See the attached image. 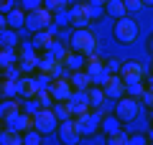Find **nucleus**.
I'll use <instances>...</instances> for the list:
<instances>
[{
	"label": "nucleus",
	"mask_w": 153,
	"mask_h": 145,
	"mask_svg": "<svg viewBox=\"0 0 153 145\" xmlns=\"http://www.w3.org/2000/svg\"><path fill=\"white\" fill-rule=\"evenodd\" d=\"M117 74H120L123 79H140L143 76V64L140 61H123L120 69H117Z\"/></svg>",
	"instance_id": "obj_17"
},
{
	"label": "nucleus",
	"mask_w": 153,
	"mask_h": 145,
	"mask_svg": "<svg viewBox=\"0 0 153 145\" xmlns=\"http://www.w3.org/2000/svg\"><path fill=\"white\" fill-rule=\"evenodd\" d=\"M3 74H5V79L18 81V79H21V66H16V64H10V66H3Z\"/></svg>",
	"instance_id": "obj_36"
},
{
	"label": "nucleus",
	"mask_w": 153,
	"mask_h": 145,
	"mask_svg": "<svg viewBox=\"0 0 153 145\" xmlns=\"http://www.w3.org/2000/svg\"><path fill=\"white\" fill-rule=\"evenodd\" d=\"M100 130L107 132V135L117 132V130H120V120L115 117V115H102V120H100Z\"/></svg>",
	"instance_id": "obj_26"
},
{
	"label": "nucleus",
	"mask_w": 153,
	"mask_h": 145,
	"mask_svg": "<svg viewBox=\"0 0 153 145\" xmlns=\"http://www.w3.org/2000/svg\"><path fill=\"white\" fill-rule=\"evenodd\" d=\"M84 54H76V51H71L69 48V54L64 56V69H69V71H79V69H84Z\"/></svg>",
	"instance_id": "obj_21"
},
{
	"label": "nucleus",
	"mask_w": 153,
	"mask_h": 145,
	"mask_svg": "<svg viewBox=\"0 0 153 145\" xmlns=\"http://www.w3.org/2000/svg\"><path fill=\"white\" fill-rule=\"evenodd\" d=\"M146 140H148V143H153V130H151V135H148V138H146Z\"/></svg>",
	"instance_id": "obj_46"
},
{
	"label": "nucleus",
	"mask_w": 153,
	"mask_h": 145,
	"mask_svg": "<svg viewBox=\"0 0 153 145\" xmlns=\"http://www.w3.org/2000/svg\"><path fill=\"white\" fill-rule=\"evenodd\" d=\"M51 21H54V13L49 10V8H36V10H28L26 13V28L31 33L36 31H46V28L51 26Z\"/></svg>",
	"instance_id": "obj_5"
},
{
	"label": "nucleus",
	"mask_w": 153,
	"mask_h": 145,
	"mask_svg": "<svg viewBox=\"0 0 153 145\" xmlns=\"http://www.w3.org/2000/svg\"><path fill=\"white\" fill-rule=\"evenodd\" d=\"M84 71H87V76L92 79V84H100V87H102V84H105V79L112 74V71L105 66V61L94 59V56H89V61L84 64Z\"/></svg>",
	"instance_id": "obj_8"
},
{
	"label": "nucleus",
	"mask_w": 153,
	"mask_h": 145,
	"mask_svg": "<svg viewBox=\"0 0 153 145\" xmlns=\"http://www.w3.org/2000/svg\"><path fill=\"white\" fill-rule=\"evenodd\" d=\"M46 89L51 92L54 102H69V97H71V92H74V87H71V81L66 79V76H59V79H54Z\"/></svg>",
	"instance_id": "obj_9"
},
{
	"label": "nucleus",
	"mask_w": 153,
	"mask_h": 145,
	"mask_svg": "<svg viewBox=\"0 0 153 145\" xmlns=\"http://www.w3.org/2000/svg\"><path fill=\"white\" fill-rule=\"evenodd\" d=\"M89 3H94V5H105L107 0H89Z\"/></svg>",
	"instance_id": "obj_44"
},
{
	"label": "nucleus",
	"mask_w": 153,
	"mask_h": 145,
	"mask_svg": "<svg viewBox=\"0 0 153 145\" xmlns=\"http://www.w3.org/2000/svg\"><path fill=\"white\" fill-rule=\"evenodd\" d=\"M41 138H44V135L38 132L36 127H31V130L23 132V143H26V145H38V143H41Z\"/></svg>",
	"instance_id": "obj_32"
},
{
	"label": "nucleus",
	"mask_w": 153,
	"mask_h": 145,
	"mask_svg": "<svg viewBox=\"0 0 153 145\" xmlns=\"http://www.w3.org/2000/svg\"><path fill=\"white\" fill-rule=\"evenodd\" d=\"M140 97H143V102H146L148 107H153V92H151V89H146V92H143Z\"/></svg>",
	"instance_id": "obj_40"
},
{
	"label": "nucleus",
	"mask_w": 153,
	"mask_h": 145,
	"mask_svg": "<svg viewBox=\"0 0 153 145\" xmlns=\"http://www.w3.org/2000/svg\"><path fill=\"white\" fill-rule=\"evenodd\" d=\"M69 81H71V87H74V89H89V84H92V79L87 76V71H84V69L71 71Z\"/></svg>",
	"instance_id": "obj_25"
},
{
	"label": "nucleus",
	"mask_w": 153,
	"mask_h": 145,
	"mask_svg": "<svg viewBox=\"0 0 153 145\" xmlns=\"http://www.w3.org/2000/svg\"><path fill=\"white\" fill-rule=\"evenodd\" d=\"M148 51H151V54H153V38H151V41H148Z\"/></svg>",
	"instance_id": "obj_45"
},
{
	"label": "nucleus",
	"mask_w": 153,
	"mask_h": 145,
	"mask_svg": "<svg viewBox=\"0 0 153 145\" xmlns=\"http://www.w3.org/2000/svg\"><path fill=\"white\" fill-rule=\"evenodd\" d=\"M151 122H153V107H151Z\"/></svg>",
	"instance_id": "obj_49"
},
{
	"label": "nucleus",
	"mask_w": 153,
	"mask_h": 145,
	"mask_svg": "<svg viewBox=\"0 0 153 145\" xmlns=\"http://www.w3.org/2000/svg\"><path fill=\"white\" fill-rule=\"evenodd\" d=\"M5 18H8V28H26V10L23 8H13V10H8L5 13Z\"/></svg>",
	"instance_id": "obj_20"
},
{
	"label": "nucleus",
	"mask_w": 153,
	"mask_h": 145,
	"mask_svg": "<svg viewBox=\"0 0 153 145\" xmlns=\"http://www.w3.org/2000/svg\"><path fill=\"white\" fill-rule=\"evenodd\" d=\"M54 43V33L51 31H36L31 38V46L36 48V51H46V48Z\"/></svg>",
	"instance_id": "obj_19"
},
{
	"label": "nucleus",
	"mask_w": 153,
	"mask_h": 145,
	"mask_svg": "<svg viewBox=\"0 0 153 145\" xmlns=\"http://www.w3.org/2000/svg\"><path fill=\"white\" fill-rule=\"evenodd\" d=\"M36 104H38V107H51V104H54V97H51V92H49V89H38V94H36Z\"/></svg>",
	"instance_id": "obj_31"
},
{
	"label": "nucleus",
	"mask_w": 153,
	"mask_h": 145,
	"mask_svg": "<svg viewBox=\"0 0 153 145\" xmlns=\"http://www.w3.org/2000/svg\"><path fill=\"white\" fill-rule=\"evenodd\" d=\"M51 107H54V112H56V117H59V122H61V120H71V117H74V109H71L69 102H54Z\"/></svg>",
	"instance_id": "obj_29"
},
{
	"label": "nucleus",
	"mask_w": 153,
	"mask_h": 145,
	"mask_svg": "<svg viewBox=\"0 0 153 145\" xmlns=\"http://www.w3.org/2000/svg\"><path fill=\"white\" fill-rule=\"evenodd\" d=\"M102 89H105V97H107V99H120V97L125 94V81H123L120 74H110L107 79H105Z\"/></svg>",
	"instance_id": "obj_11"
},
{
	"label": "nucleus",
	"mask_w": 153,
	"mask_h": 145,
	"mask_svg": "<svg viewBox=\"0 0 153 145\" xmlns=\"http://www.w3.org/2000/svg\"><path fill=\"white\" fill-rule=\"evenodd\" d=\"M87 97H89V107H92V109H97L100 104L107 99V97H105V89H102L100 84H97V87H92V89H87Z\"/></svg>",
	"instance_id": "obj_27"
},
{
	"label": "nucleus",
	"mask_w": 153,
	"mask_h": 145,
	"mask_svg": "<svg viewBox=\"0 0 153 145\" xmlns=\"http://www.w3.org/2000/svg\"><path fill=\"white\" fill-rule=\"evenodd\" d=\"M115 117L120 120V122H133V120H138V115H140V102H138V97H130V94H123L120 99H115Z\"/></svg>",
	"instance_id": "obj_2"
},
{
	"label": "nucleus",
	"mask_w": 153,
	"mask_h": 145,
	"mask_svg": "<svg viewBox=\"0 0 153 145\" xmlns=\"http://www.w3.org/2000/svg\"><path fill=\"white\" fill-rule=\"evenodd\" d=\"M38 71H41V74H49L51 79H59V76L64 74V64H59V61L44 56V59H38Z\"/></svg>",
	"instance_id": "obj_16"
},
{
	"label": "nucleus",
	"mask_w": 153,
	"mask_h": 145,
	"mask_svg": "<svg viewBox=\"0 0 153 145\" xmlns=\"http://www.w3.org/2000/svg\"><path fill=\"white\" fill-rule=\"evenodd\" d=\"M69 104H71V109H74V115H79V112H87V109H92V107H89V97H87V89H74V92H71V97H69Z\"/></svg>",
	"instance_id": "obj_15"
},
{
	"label": "nucleus",
	"mask_w": 153,
	"mask_h": 145,
	"mask_svg": "<svg viewBox=\"0 0 153 145\" xmlns=\"http://www.w3.org/2000/svg\"><path fill=\"white\" fill-rule=\"evenodd\" d=\"M33 127H36L41 135L56 132V127H59V117H56L54 107H38L36 112H33Z\"/></svg>",
	"instance_id": "obj_4"
},
{
	"label": "nucleus",
	"mask_w": 153,
	"mask_h": 145,
	"mask_svg": "<svg viewBox=\"0 0 153 145\" xmlns=\"http://www.w3.org/2000/svg\"><path fill=\"white\" fill-rule=\"evenodd\" d=\"M143 5H153V0H143Z\"/></svg>",
	"instance_id": "obj_47"
},
{
	"label": "nucleus",
	"mask_w": 153,
	"mask_h": 145,
	"mask_svg": "<svg viewBox=\"0 0 153 145\" xmlns=\"http://www.w3.org/2000/svg\"><path fill=\"white\" fill-rule=\"evenodd\" d=\"M16 89H18V97H23V99H36L41 87H38L36 76H21L16 81Z\"/></svg>",
	"instance_id": "obj_12"
},
{
	"label": "nucleus",
	"mask_w": 153,
	"mask_h": 145,
	"mask_svg": "<svg viewBox=\"0 0 153 145\" xmlns=\"http://www.w3.org/2000/svg\"><path fill=\"white\" fill-rule=\"evenodd\" d=\"M3 127H5V122H3V120H0V130H3Z\"/></svg>",
	"instance_id": "obj_48"
},
{
	"label": "nucleus",
	"mask_w": 153,
	"mask_h": 145,
	"mask_svg": "<svg viewBox=\"0 0 153 145\" xmlns=\"http://www.w3.org/2000/svg\"><path fill=\"white\" fill-rule=\"evenodd\" d=\"M18 31L16 28H3L0 31V48H16L18 46Z\"/></svg>",
	"instance_id": "obj_22"
},
{
	"label": "nucleus",
	"mask_w": 153,
	"mask_h": 145,
	"mask_svg": "<svg viewBox=\"0 0 153 145\" xmlns=\"http://www.w3.org/2000/svg\"><path fill=\"white\" fill-rule=\"evenodd\" d=\"M18 66H21L23 74L38 71V51L31 46V43H23V46H21V54H18Z\"/></svg>",
	"instance_id": "obj_7"
},
{
	"label": "nucleus",
	"mask_w": 153,
	"mask_h": 145,
	"mask_svg": "<svg viewBox=\"0 0 153 145\" xmlns=\"http://www.w3.org/2000/svg\"><path fill=\"white\" fill-rule=\"evenodd\" d=\"M123 3H125L128 13H138V10H143V0H123Z\"/></svg>",
	"instance_id": "obj_37"
},
{
	"label": "nucleus",
	"mask_w": 153,
	"mask_h": 145,
	"mask_svg": "<svg viewBox=\"0 0 153 145\" xmlns=\"http://www.w3.org/2000/svg\"><path fill=\"white\" fill-rule=\"evenodd\" d=\"M69 54V48H64L61 46V43H51L49 48H46V56H49V59H54V61H59V64H64V56Z\"/></svg>",
	"instance_id": "obj_28"
},
{
	"label": "nucleus",
	"mask_w": 153,
	"mask_h": 145,
	"mask_svg": "<svg viewBox=\"0 0 153 145\" xmlns=\"http://www.w3.org/2000/svg\"><path fill=\"white\" fill-rule=\"evenodd\" d=\"M89 21H92V18H89V13H87V3H79V5L69 8V23L74 28H87Z\"/></svg>",
	"instance_id": "obj_13"
},
{
	"label": "nucleus",
	"mask_w": 153,
	"mask_h": 145,
	"mask_svg": "<svg viewBox=\"0 0 153 145\" xmlns=\"http://www.w3.org/2000/svg\"><path fill=\"white\" fill-rule=\"evenodd\" d=\"M21 143H23V132L10 130V127L0 130V145H21Z\"/></svg>",
	"instance_id": "obj_23"
},
{
	"label": "nucleus",
	"mask_w": 153,
	"mask_h": 145,
	"mask_svg": "<svg viewBox=\"0 0 153 145\" xmlns=\"http://www.w3.org/2000/svg\"><path fill=\"white\" fill-rule=\"evenodd\" d=\"M56 132H59V140L64 145H76L79 140H82V135H79V130H76V125H74V117L71 120H61L59 127H56Z\"/></svg>",
	"instance_id": "obj_10"
},
{
	"label": "nucleus",
	"mask_w": 153,
	"mask_h": 145,
	"mask_svg": "<svg viewBox=\"0 0 153 145\" xmlns=\"http://www.w3.org/2000/svg\"><path fill=\"white\" fill-rule=\"evenodd\" d=\"M123 81H125V94L138 97V99H140V94L146 92V87L140 84V79H123Z\"/></svg>",
	"instance_id": "obj_30"
},
{
	"label": "nucleus",
	"mask_w": 153,
	"mask_h": 145,
	"mask_svg": "<svg viewBox=\"0 0 153 145\" xmlns=\"http://www.w3.org/2000/svg\"><path fill=\"white\" fill-rule=\"evenodd\" d=\"M105 13H107L110 18H115V21H117V18H123L128 13V8H125V3H123V0H107V3H105Z\"/></svg>",
	"instance_id": "obj_24"
},
{
	"label": "nucleus",
	"mask_w": 153,
	"mask_h": 145,
	"mask_svg": "<svg viewBox=\"0 0 153 145\" xmlns=\"http://www.w3.org/2000/svg\"><path fill=\"white\" fill-rule=\"evenodd\" d=\"M44 8H49L51 13H59L69 8V0H44Z\"/></svg>",
	"instance_id": "obj_33"
},
{
	"label": "nucleus",
	"mask_w": 153,
	"mask_h": 145,
	"mask_svg": "<svg viewBox=\"0 0 153 145\" xmlns=\"http://www.w3.org/2000/svg\"><path fill=\"white\" fill-rule=\"evenodd\" d=\"M16 8V0H0V13H8Z\"/></svg>",
	"instance_id": "obj_39"
},
{
	"label": "nucleus",
	"mask_w": 153,
	"mask_h": 145,
	"mask_svg": "<svg viewBox=\"0 0 153 145\" xmlns=\"http://www.w3.org/2000/svg\"><path fill=\"white\" fill-rule=\"evenodd\" d=\"M112 36H115V41H120V43H133L138 36H140V26H138V21L123 16V18H117V21H115Z\"/></svg>",
	"instance_id": "obj_3"
},
{
	"label": "nucleus",
	"mask_w": 153,
	"mask_h": 145,
	"mask_svg": "<svg viewBox=\"0 0 153 145\" xmlns=\"http://www.w3.org/2000/svg\"><path fill=\"white\" fill-rule=\"evenodd\" d=\"M69 48L76 51V54H84V56H92L94 48H97V38L89 28H76L69 38Z\"/></svg>",
	"instance_id": "obj_1"
},
{
	"label": "nucleus",
	"mask_w": 153,
	"mask_h": 145,
	"mask_svg": "<svg viewBox=\"0 0 153 145\" xmlns=\"http://www.w3.org/2000/svg\"><path fill=\"white\" fill-rule=\"evenodd\" d=\"M100 120H102V115L97 109H87V112L74 115V125L79 130V135H94L100 130Z\"/></svg>",
	"instance_id": "obj_6"
},
{
	"label": "nucleus",
	"mask_w": 153,
	"mask_h": 145,
	"mask_svg": "<svg viewBox=\"0 0 153 145\" xmlns=\"http://www.w3.org/2000/svg\"><path fill=\"white\" fill-rule=\"evenodd\" d=\"M128 143H133V145H143V143H146V138H143V135H133Z\"/></svg>",
	"instance_id": "obj_41"
},
{
	"label": "nucleus",
	"mask_w": 153,
	"mask_h": 145,
	"mask_svg": "<svg viewBox=\"0 0 153 145\" xmlns=\"http://www.w3.org/2000/svg\"><path fill=\"white\" fill-rule=\"evenodd\" d=\"M3 28H8V18H5V13H0V31Z\"/></svg>",
	"instance_id": "obj_43"
},
{
	"label": "nucleus",
	"mask_w": 153,
	"mask_h": 145,
	"mask_svg": "<svg viewBox=\"0 0 153 145\" xmlns=\"http://www.w3.org/2000/svg\"><path fill=\"white\" fill-rule=\"evenodd\" d=\"M107 140H110L112 145H128V140H130V135H128L125 130H117V132L107 135Z\"/></svg>",
	"instance_id": "obj_34"
},
{
	"label": "nucleus",
	"mask_w": 153,
	"mask_h": 145,
	"mask_svg": "<svg viewBox=\"0 0 153 145\" xmlns=\"http://www.w3.org/2000/svg\"><path fill=\"white\" fill-rule=\"evenodd\" d=\"M105 66H107V69L112 71V74H117V69H120V64H117V61H107Z\"/></svg>",
	"instance_id": "obj_42"
},
{
	"label": "nucleus",
	"mask_w": 153,
	"mask_h": 145,
	"mask_svg": "<svg viewBox=\"0 0 153 145\" xmlns=\"http://www.w3.org/2000/svg\"><path fill=\"white\" fill-rule=\"evenodd\" d=\"M21 112V104L16 102V97H5V99H0V120L5 122V120H10L13 115Z\"/></svg>",
	"instance_id": "obj_18"
},
{
	"label": "nucleus",
	"mask_w": 153,
	"mask_h": 145,
	"mask_svg": "<svg viewBox=\"0 0 153 145\" xmlns=\"http://www.w3.org/2000/svg\"><path fill=\"white\" fill-rule=\"evenodd\" d=\"M5 127L18 130V132H26V130L33 127V115L31 112H18V115H13L10 120H5Z\"/></svg>",
	"instance_id": "obj_14"
},
{
	"label": "nucleus",
	"mask_w": 153,
	"mask_h": 145,
	"mask_svg": "<svg viewBox=\"0 0 153 145\" xmlns=\"http://www.w3.org/2000/svg\"><path fill=\"white\" fill-rule=\"evenodd\" d=\"M44 5V0H21V8L23 10H36V8Z\"/></svg>",
	"instance_id": "obj_38"
},
{
	"label": "nucleus",
	"mask_w": 153,
	"mask_h": 145,
	"mask_svg": "<svg viewBox=\"0 0 153 145\" xmlns=\"http://www.w3.org/2000/svg\"><path fill=\"white\" fill-rule=\"evenodd\" d=\"M0 94H3V97H16V94H18L16 81H13V79H5L3 84H0Z\"/></svg>",
	"instance_id": "obj_35"
}]
</instances>
